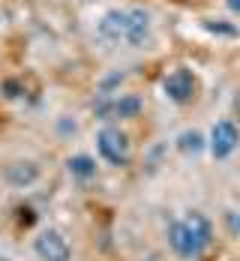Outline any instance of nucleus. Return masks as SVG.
I'll list each match as a JSON object with an SVG mask.
<instances>
[{"instance_id":"f257e3e1","label":"nucleus","mask_w":240,"mask_h":261,"mask_svg":"<svg viewBox=\"0 0 240 261\" xmlns=\"http://www.w3.org/2000/svg\"><path fill=\"white\" fill-rule=\"evenodd\" d=\"M150 12L141 6H126V9H108L99 18L96 33L111 42V45H129V48H141L150 42Z\"/></svg>"},{"instance_id":"f03ea898","label":"nucleus","mask_w":240,"mask_h":261,"mask_svg":"<svg viewBox=\"0 0 240 261\" xmlns=\"http://www.w3.org/2000/svg\"><path fill=\"white\" fill-rule=\"evenodd\" d=\"M214 243V222L201 210H189L168 225V246L180 261H198Z\"/></svg>"},{"instance_id":"7ed1b4c3","label":"nucleus","mask_w":240,"mask_h":261,"mask_svg":"<svg viewBox=\"0 0 240 261\" xmlns=\"http://www.w3.org/2000/svg\"><path fill=\"white\" fill-rule=\"evenodd\" d=\"M96 153L105 165L114 168H126L129 159H132V144H129V135L120 129V126H102L96 132Z\"/></svg>"},{"instance_id":"20e7f679","label":"nucleus","mask_w":240,"mask_h":261,"mask_svg":"<svg viewBox=\"0 0 240 261\" xmlns=\"http://www.w3.org/2000/svg\"><path fill=\"white\" fill-rule=\"evenodd\" d=\"M141 111H144V102H141V96H135V93H120V96L102 93V96L93 102V114H96L99 120H135Z\"/></svg>"},{"instance_id":"39448f33","label":"nucleus","mask_w":240,"mask_h":261,"mask_svg":"<svg viewBox=\"0 0 240 261\" xmlns=\"http://www.w3.org/2000/svg\"><path fill=\"white\" fill-rule=\"evenodd\" d=\"M240 147V126L234 120H228V117H222V120H216L210 135H207V150H210V156L216 162H225V159H231L237 153Z\"/></svg>"},{"instance_id":"423d86ee","label":"nucleus","mask_w":240,"mask_h":261,"mask_svg":"<svg viewBox=\"0 0 240 261\" xmlns=\"http://www.w3.org/2000/svg\"><path fill=\"white\" fill-rule=\"evenodd\" d=\"M33 252L39 255V261H69L72 258L69 240L57 228H45V231H39L33 237Z\"/></svg>"},{"instance_id":"0eeeda50","label":"nucleus","mask_w":240,"mask_h":261,"mask_svg":"<svg viewBox=\"0 0 240 261\" xmlns=\"http://www.w3.org/2000/svg\"><path fill=\"white\" fill-rule=\"evenodd\" d=\"M162 90H165V96L171 99V102L177 105H186L195 99V75L189 72V69H174V72H168L165 81H162Z\"/></svg>"},{"instance_id":"6e6552de","label":"nucleus","mask_w":240,"mask_h":261,"mask_svg":"<svg viewBox=\"0 0 240 261\" xmlns=\"http://www.w3.org/2000/svg\"><path fill=\"white\" fill-rule=\"evenodd\" d=\"M39 177H42V168L33 159H15V162L3 165V180L9 183L12 189H27V186H33Z\"/></svg>"},{"instance_id":"1a4fd4ad","label":"nucleus","mask_w":240,"mask_h":261,"mask_svg":"<svg viewBox=\"0 0 240 261\" xmlns=\"http://www.w3.org/2000/svg\"><path fill=\"white\" fill-rule=\"evenodd\" d=\"M96 159L90 156V153H72V156L66 159V171H69V177L72 180H81V183H87V180H93L96 177Z\"/></svg>"},{"instance_id":"9d476101","label":"nucleus","mask_w":240,"mask_h":261,"mask_svg":"<svg viewBox=\"0 0 240 261\" xmlns=\"http://www.w3.org/2000/svg\"><path fill=\"white\" fill-rule=\"evenodd\" d=\"M177 150H180L183 156H201V153L207 150V138L198 129H183L177 135Z\"/></svg>"},{"instance_id":"9b49d317","label":"nucleus","mask_w":240,"mask_h":261,"mask_svg":"<svg viewBox=\"0 0 240 261\" xmlns=\"http://www.w3.org/2000/svg\"><path fill=\"white\" fill-rule=\"evenodd\" d=\"M225 225H228V231L234 237H240V210H228L225 213Z\"/></svg>"},{"instance_id":"f8f14e48","label":"nucleus","mask_w":240,"mask_h":261,"mask_svg":"<svg viewBox=\"0 0 240 261\" xmlns=\"http://www.w3.org/2000/svg\"><path fill=\"white\" fill-rule=\"evenodd\" d=\"M225 3H228V9H231V12H240V0H225Z\"/></svg>"},{"instance_id":"ddd939ff","label":"nucleus","mask_w":240,"mask_h":261,"mask_svg":"<svg viewBox=\"0 0 240 261\" xmlns=\"http://www.w3.org/2000/svg\"><path fill=\"white\" fill-rule=\"evenodd\" d=\"M0 261H12V258H6V255H0Z\"/></svg>"}]
</instances>
